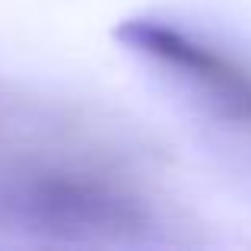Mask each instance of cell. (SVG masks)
<instances>
[{
	"instance_id": "obj_1",
	"label": "cell",
	"mask_w": 251,
	"mask_h": 251,
	"mask_svg": "<svg viewBox=\"0 0 251 251\" xmlns=\"http://www.w3.org/2000/svg\"><path fill=\"white\" fill-rule=\"evenodd\" d=\"M115 38L124 48L184 76L223 115L251 124V74L229 61L226 54L162 19H124L115 29Z\"/></svg>"
}]
</instances>
